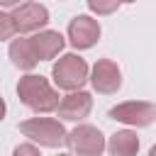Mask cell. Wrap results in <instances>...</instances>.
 <instances>
[{"label":"cell","instance_id":"1","mask_svg":"<svg viewBox=\"0 0 156 156\" xmlns=\"http://www.w3.org/2000/svg\"><path fill=\"white\" fill-rule=\"evenodd\" d=\"M17 95L22 100V105H27L37 115L54 112L58 107V93L51 88V83L44 76H34V73L22 76L17 83Z\"/></svg>","mask_w":156,"mask_h":156},{"label":"cell","instance_id":"2","mask_svg":"<svg viewBox=\"0 0 156 156\" xmlns=\"http://www.w3.org/2000/svg\"><path fill=\"white\" fill-rule=\"evenodd\" d=\"M20 132L24 136H29L34 144L39 146H46V149H58L66 144V129L58 119H51V117H32V119H24L20 122Z\"/></svg>","mask_w":156,"mask_h":156},{"label":"cell","instance_id":"3","mask_svg":"<svg viewBox=\"0 0 156 156\" xmlns=\"http://www.w3.org/2000/svg\"><path fill=\"white\" fill-rule=\"evenodd\" d=\"M51 76H54V83L61 88V90H80L83 83L88 80V63L85 58H80L78 54H63L54 68H51Z\"/></svg>","mask_w":156,"mask_h":156},{"label":"cell","instance_id":"4","mask_svg":"<svg viewBox=\"0 0 156 156\" xmlns=\"http://www.w3.org/2000/svg\"><path fill=\"white\" fill-rule=\"evenodd\" d=\"M66 144L76 156H100L105 151V136L93 124H78L66 134Z\"/></svg>","mask_w":156,"mask_h":156},{"label":"cell","instance_id":"5","mask_svg":"<svg viewBox=\"0 0 156 156\" xmlns=\"http://www.w3.org/2000/svg\"><path fill=\"white\" fill-rule=\"evenodd\" d=\"M110 117L117 122L132 124V127H149L156 119V107L151 102H144V100H132V102L115 105L110 110Z\"/></svg>","mask_w":156,"mask_h":156},{"label":"cell","instance_id":"6","mask_svg":"<svg viewBox=\"0 0 156 156\" xmlns=\"http://www.w3.org/2000/svg\"><path fill=\"white\" fill-rule=\"evenodd\" d=\"M90 83L98 93L102 95H112L119 90L122 85V71L115 61L110 58H98L95 66H93V73H90Z\"/></svg>","mask_w":156,"mask_h":156},{"label":"cell","instance_id":"7","mask_svg":"<svg viewBox=\"0 0 156 156\" xmlns=\"http://www.w3.org/2000/svg\"><path fill=\"white\" fill-rule=\"evenodd\" d=\"M12 22L17 32H39L49 22V10L39 2H22L12 10Z\"/></svg>","mask_w":156,"mask_h":156},{"label":"cell","instance_id":"8","mask_svg":"<svg viewBox=\"0 0 156 156\" xmlns=\"http://www.w3.org/2000/svg\"><path fill=\"white\" fill-rule=\"evenodd\" d=\"M68 39L76 49H90L98 44L100 39V24L98 20L88 17V15H78L71 20L68 24Z\"/></svg>","mask_w":156,"mask_h":156},{"label":"cell","instance_id":"9","mask_svg":"<svg viewBox=\"0 0 156 156\" xmlns=\"http://www.w3.org/2000/svg\"><path fill=\"white\" fill-rule=\"evenodd\" d=\"M58 117L61 119H68V122H80L90 115L93 110V98L90 93L85 90H76V93H68L66 98L58 100Z\"/></svg>","mask_w":156,"mask_h":156},{"label":"cell","instance_id":"10","mask_svg":"<svg viewBox=\"0 0 156 156\" xmlns=\"http://www.w3.org/2000/svg\"><path fill=\"white\" fill-rule=\"evenodd\" d=\"M29 44H32V49L37 54V61H51V58H56L61 54L63 37L58 32H54V29H41V32L29 37Z\"/></svg>","mask_w":156,"mask_h":156},{"label":"cell","instance_id":"11","mask_svg":"<svg viewBox=\"0 0 156 156\" xmlns=\"http://www.w3.org/2000/svg\"><path fill=\"white\" fill-rule=\"evenodd\" d=\"M10 58L17 68L22 71H32L39 61H37V54L29 44V37H20V39H12L10 41Z\"/></svg>","mask_w":156,"mask_h":156},{"label":"cell","instance_id":"12","mask_svg":"<svg viewBox=\"0 0 156 156\" xmlns=\"http://www.w3.org/2000/svg\"><path fill=\"white\" fill-rule=\"evenodd\" d=\"M107 149L112 156H136L139 151V136L136 132H129V129H122V132H115L107 141Z\"/></svg>","mask_w":156,"mask_h":156},{"label":"cell","instance_id":"13","mask_svg":"<svg viewBox=\"0 0 156 156\" xmlns=\"http://www.w3.org/2000/svg\"><path fill=\"white\" fill-rule=\"evenodd\" d=\"M17 34V29H15V22H12V17L7 15V12H2L0 10V41H7V39H12Z\"/></svg>","mask_w":156,"mask_h":156},{"label":"cell","instance_id":"14","mask_svg":"<svg viewBox=\"0 0 156 156\" xmlns=\"http://www.w3.org/2000/svg\"><path fill=\"white\" fill-rule=\"evenodd\" d=\"M12 156H41V154H39V149H37L34 144H20V146L12 151Z\"/></svg>","mask_w":156,"mask_h":156},{"label":"cell","instance_id":"15","mask_svg":"<svg viewBox=\"0 0 156 156\" xmlns=\"http://www.w3.org/2000/svg\"><path fill=\"white\" fill-rule=\"evenodd\" d=\"M88 7L90 10H95V12H112V10H117V5L112 2V5H102V2H95V0H90L88 2Z\"/></svg>","mask_w":156,"mask_h":156},{"label":"cell","instance_id":"16","mask_svg":"<svg viewBox=\"0 0 156 156\" xmlns=\"http://www.w3.org/2000/svg\"><path fill=\"white\" fill-rule=\"evenodd\" d=\"M5 110H7V107H5V100H2V98H0V122H2V119H5Z\"/></svg>","mask_w":156,"mask_h":156},{"label":"cell","instance_id":"17","mask_svg":"<svg viewBox=\"0 0 156 156\" xmlns=\"http://www.w3.org/2000/svg\"><path fill=\"white\" fill-rule=\"evenodd\" d=\"M58 156H68V154H58Z\"/></svg>","mask_w":156,"mask_h":156}]
</instances>
